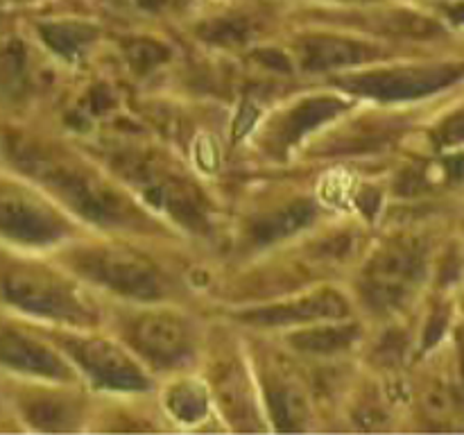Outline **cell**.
<instances>
[{
  "label": "cell",
  "mask_w": 464,
  "mask_h": 435,
  "mask_svg": "<svg viewBox=\"0 0 464 435\" xmlns=\"http://www.w3.org/2000/svg\"><path fill=\"white\" fill-rule=\"evenodd\" d=\"M0 157L9 170L30 179L54 202H63L75 216L100 227L143 229L150 222L130 198L77 159L30 139L12 127L0 130Z\"/></svg>",
  "instance_id": "obj_1"
},
{
  "label": "cell",
  "mask_w": 464,
  "mask_h": 435,
  "mask_svg": "<svg viewBox=\"0 0 464 435\" xmlns=\"http://www.w3.org/2000/svg\"><path fill=\"white\" fill-rule=\"evenodd\" d=\"M0 306L44 322L86 326L95 313L80 290L59 272L0 247Z\"/></svg>",
  "instance_id": "obj_2"
},
{
  "label": "cell",
  "mask_w": 464,
  "mask_h": 435,
  "mask_svg": "<svg viewBox=\"0 0 464 435\" xmlns=\"http://www.w3.org/2000/svg\"><path fill=\"white\" fill-rule=\"evenodd\" d=\"M72 225L45 190L9 168H0V247L32 252L54 247Z\"/></svg>",
  "instance_id": "obj_3"
},
{
  "label": "cell",
  "mask_w": 464,
  "mask_h": 435,
  "mask_svg": "<svg viewBox=\"0 0 464 435\" xmlns=\"http://www.w3.org/2000/svg\"><path fill=\"white\" fill-rule=\"evenodd\" d=\"M113 166L134 188H139L145 202L179 220V225L193 231L207 227L204 195L186 177L177 175L170 163H163L154 154L125 150L113 157Z\"/></svg>",
  "instance_id": "obj_4"
},
{
  "label": "cell",
  "mask_w": 464,
  "mask_h": 435,
  "mask_svg": "<svg viewBox=\"0 0 464 435\" xmlns=\"http://www.w3.org/2000/svg\"><path fill=\"white\" fill-rule=\"evenodd\" d=\"M72 270L86 281L136 302H159L168 295L166 276L150 258L125 247H84L68 258Z\"/></svg>",
  "instance_id": "obj_5"
},
{
  "label": "cell",
  "mask_w": 464,
  "mask_h": 435,
  "mask_svg": "<svg viewBox=\"0 0 464 435\" xmlns=\"http://www.w3.org/2000/svg\"><path fill=\"white\" fill-rule=\"evenodd\" d=\"M0 374L23 381L71 383L77 370L57 347L41 338L39 331H32V326L9 313H0Z\"/></svg>",
  "instance_id": "obj_6"
},
{
  "label": "cell",
  "mask_w": 464,
  "mask_h": 435,
  "mask_svg": "<svg viewBox=\"0 0 464 435\" xmlns=\"http://www.w3.org/2000/svg\"><path fill=\"white\" fill-rule=\"evenodd\" d=\"M54 343H62L75 370H82L86 379L104 390H145L150 385L143 367L122 347L93 335H54Z\"/></svg>",
  "instance_id": "obj_7"
},
{
  "label": "cell",
  "mask_w": 464,
  "mask_h": 435,
  "mask_svg": "<svg viewBox=\"0 0 464 435\" xmlns=\"http://www.w3.org/2000/svg\"><path fill=\"white\" fill-rule=\"evenodd\" d=\"M424 270V256L412 243H390L374 254L362 272V295L372 308L394 311L401 306Z\"/></svg>",
  "instance_id": "obj_8"
},
{
  "label": "cell",
  "mask_w": 464,
  "mask_h": 435,
  "mask_svg": "<svg viewBox=\"0 0 464 435\" xmlns=\"http://www.w3.org/2000/svg\"><path fill=\"white\" fill-rule=\"evenodd\" d=\"M131 344L136 352L161 370L186 365L195 353L193 329L181 315L170 311H150L131 324Z\"/></svg>",
  "instance_id": "obj_9"
},
{
  "label": "cell",
  "mask_w": 464,
  "mask_h": 435,
  "mask_svg": "<svg viewBox=\"0 0 464 435\" xmlns=\"http://www.w3.org/2000/svg\"><path fill=\"white\" fill-rule=\"evenodd\" d=\"M456 77L453 68H424V71H388L362 72V75L340 77L338 84L353 93L379 100H406L429 93L438 86L449 84Z\"/></svg>",
  "instance_id": "obj_10"
},
{
  "label": "cell",
  "mask_w": 464,
  "mask_h": 435,
  "mask_svg": "<svg viewBox=\"0 0 464 435\" xmlns=\"http://www.w3.org/2000/svg\"><path fill=\"white\" fill-rule=\"evenodd\" d=\"M349 313L347 302L335 290H315L306 297L290 299L275 306L254 308L240 315V320L256 326H290L317 320H340Z\"/></svg>",
  "instance_id": "obj_11"
},
{
  "label": "cell",
  "mask_w": 464,
  "mask_h": 435,
  "mask_svg": "<svg viewBox=\"0 0 464 435\" xmlns=\"http://www.w3.org/2000/svg\"><path fill=\"white\" fill-rule=\"evenodd\" d=\"M343 109H344V102L340 98H334V95L306 98L304 102H299L297 107L290 109V111L276 122L270 139L275 140L279 148H288V145L297 143L302 136H306L308 131L315 130L317 125H322V122L338 116Z\"/></svg>",
  "instance_id": "obj_12"
},
{
  "label": "cell",
  "mask_w": 464,
  "mask_h": 435,
  "mask_svg": "<svg viewBox=\"0 0 464 435\" xmlns=\"http://www.w3.org/2000/svg\"><path fill=\"white\" fill-rule=\"evenodd\" d=\"M374 50L362 41L340 39V36H311L302 45V66L306 71H338L367 62Z\"/></svg>",
  "instance_id": "obj_13"
},
{
  "label": "cell",
  "mask_w": 464,
  "mask_h": 435,
  "mask_svg": "<svg viewBox=\"0 0 464 435\" xmlns=\"http://www.w3.org/2000/svg\"><path fill=\"white\" fill-rule=\"evenodd\" d=\"M313 218H315V204L311 199H299V202L288 204V207L279 208V211L270 213V216L254 220L249 240L258 245V247L272 245L276 240H284L285 236L295 234V231L304 229L306 225H311Z\"/></svg>",
  "instance_id": "obj_14"
},
{
  "label": "cell",
  "mask_w": 464,
  "mask_h": 435,
  "mask_svg": "<svg viewBox=\"0 0 464 435\" xmlns=\"http://www.w3.org/2000/svg\"><path fill=\"white\" fill-rule=\"evenodd\" d=\"M361 331L356 324H324L308 326L290 335V344L308 353H335L340 349L352 347Z\"/></svg>",
  "instance_id": "obj_15"
},
{
  "label": "cell",
  "mask_w": 464,
  "mask_h": 435,
  "mask_svg": "<svg viewBox=\"0 0 464 435\" xmlns=\"http://www.w3.org/2000/svg\"><path fill=\"white\" fill-rule=\"evenodd\" d=\"M166 408L177 421L198 424L208 415V390L199 381L186 379L172 385L166 392Z\"/></svg>",
  "instance_id": "obj_16"
},
{
  "label": "cell",
  "mask_w": 464,
  "mask_h": 435,
  "mask_svg": "<svg viewBox=\"0 0 464 435\" xmlns=\"http://www.w3.org/2000/svg\"><path fill=\"white\" fill-rule=\"evenodd\" d=\"M39 34L63 57H77L95 39V30L84 23H44L39 25Z\"/></svg>",
  "instance_id": "obj_17"
},
{
  "label": "cell",
  "mask_w": 464,
  "mask_h": 435,
  "mask_svg": "<svg viewBox=\"0 0 464 435\" xmlns=\"http://www.w3.org/2000/svg\"><path fill=\"white\" fill-rule=\"evenodd\" d=\"M270 406L272 415L279 421V429H302L297 420H304V415H306V401H304V394L293 383L276 385L270 392Z\"/></svg>",
  "instance_id": "obj_18"
},
{
  "label": "cell",
  "mask_w": 464,
  "mask_h": 435,
  "mask_svg": "<svg viewBox=\"0 0 464 435\" xmlns=\"http://www.w3.org/2000/svg\"><path fill=\"white\" fill-rule=\"evenodd\" d=\"M202 34L207 39L216 41V44H243L249 34V27L243 21H231V18H222V21H213L202 27Z\"/></svg>",
  "instance_id": "obj_19"
},
{
  "label": "cell",
  "mask_w": 464,
  "mask_h": 435,
  "mask_svg": "<svg viewBox=\"0 0 464 435\" xmlns=\"http://www.w3.org/2000/svg\"><path fill=\"white\" fill-rule=\"evenodd\" d=\"M127 57L134 63L136 71H145V68L154 66V63L161 62L166 57V50L161 44H154L150 39H139L131 41L130 48H127Z\"/></svg>",
  "instance_id": "obj_20"
},
{
  "label": "cell",
  "mask_w": 464,
  "mask_h": 435,
  "mask_svg": "<svg viewBox=\"0 0 464 435\" xmlns=\"http://www.w3.org/2000/svg\"><path fill=\"white\" fill-rule=\"evenodd\" d=\"M3 406H5V397H3V385H0V415H3Z\"/></svg>",
  "instance_id": "obj_21"
}]
</instances>
